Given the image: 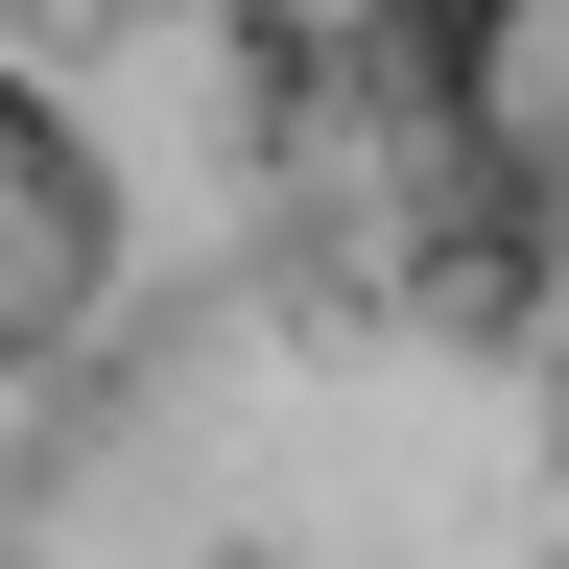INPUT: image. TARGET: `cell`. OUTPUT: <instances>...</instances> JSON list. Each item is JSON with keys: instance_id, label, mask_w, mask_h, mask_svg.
Listing matches in <instances>:
<instances>
[{"instance_id": "cell-1", "label": "cell", "mask_w": 569, "mask_h": 569, "mask_svg": "<svg viewBox=\"0 0 569 569\" xmlns=\"http://www.w3.org/2000/svg\"><path fill=\"white\" fill-rule=\"evenodd\" d=\"M96 284H119V167L48 71H0V380L96 332Z\"/></svg>"}, {"instance_id": "cell-2", "label": "cell", "mask_w": 569, "mask_h": 569, "mask_svg": "<svg viewBox=\"0 0 569 569\" xmlns=\"http://www.w3.org/2000/svg\"><path fill=\"white\" fill-rule=\"evenodd\" d=\"M213 24H238L284 96H356V71H427V96H451V71L522 24V0H213Z\"/></svg>"}]
</instances>
